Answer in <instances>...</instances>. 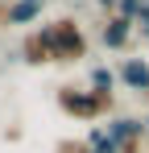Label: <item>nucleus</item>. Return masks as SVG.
I'll return each mask as SVG.
<instances>
[{"label":"nucleus","instance_id":"nucleus-7","mask_svg":"<svg viewBox=\"0 0 149 153\" xmlns=\"http://www.w3.org/2000/svg\"><path fill=\"white\" fill-rule=\"evenodd\" d=\"M87 149H91V153H120V149H116V141H112L108 132H99V128H91V137H87Z\"/></svg>","mask_w":149,"mask_h":153},{"label":"nucleus","instance_id":"nucleus-1","mask_svg":"<svg viewBox=\"0 0 149 153\" xmlns=\"http://www.w3.org/2000/svg\"><path fill=\"white\" fill-rule=\"evenodd\" d=\"M42 42H46L50 62H74V58H83V50H87V42H83V33H79V25H74L71 17L46 25L42 29Z\"/></svg>","mask_w":149,"mask_h":153},{"label":"nucleus","instance_id":"nucleus-3","mask_svg":"<svg viewBox=\"0 0 149 153\" xmlns=\"http://www.w3.org/2000/svg\"><path fill=\"white\" fill-rule=\"evenodd\" d=\"M120 79L128 83V87H137V91H149V66L141 62V58H128L120 66Z\"/></svg>","mask_w":149,"mask_h":153},{"label":"nucleus","instance_id":"nucleus-2","mask_svg":"<svg viewBox=\"0 0 149 153\" xmlns=\"http://www.w3.org/2000/svg\"><path fill=\"white\" fill-rule=\"evenodd\" d=\"M58 108L74 116V120H95L104 116L108 108H112V91L104 95V91H74V87H62L58 91Z\"/></svg>","mask_w":149,"mask_h":153},{"label":"nucleus","instance_id":"nucleus-9","mask_svg":"<svg viewBox=\"0 0 149 153\" xmlns=\"http://www.w3.org/2000/svg\"><path fill=\"white\" fill-rule=\"evenodd\" d=\"M54 153H91V149H87V141H62Z\"/></svg>","mask_w":149,"mask_h":153},{"label":"nucleus","instance_id":"nucleus-11","mask_svg":"<svg viewBox=\"0 0 149 153\" xmlns=\"http://www.w3.org/2000/svg\"><path fill=\"white\" fill-rule=\"evenodd\" d=\"M25 4H42V0H25Z\"/></svg>","mask_w":149,"mask_h":153},{"label":"nucleus","instance_id":"nucleus-12","mask_svg":"<svg viewBox=\"0 0 149 153\" xmlns=\"http://www.w3.org/2000/svg\"><path fill=\"white\" fill-rule=\"evenodd\" d=\"M99 4H112V0H99Z\"/></svg>","mask_w":149,"mask_h":153},{"label":"nucleus","instance_id":"nucleus-8","mask_svg":"<svg viewBox=\"0 0 149 153\" xmlns=\"http://www.w3.org/2000/svg\"><path fill=\"white\" fill-rule=\"evenodd\" d=\"M91 83H95V91H104V95H108V87H112V75H108L104 66H95V71H91Z\"/></svg>","mask_w":149,"mask_h":153},{"label":"nucleus","instance_id":"nucleus-4","mask_svg":"<svg viewBox=\"0 0 149 153\" xmlns=\"http://www.w3.org/2000/svg\"><path fill=\"white\" fill-rule=\"evenodd\" d=\"M128 25H133V21H124V17H112V21H108V29H104V46L120 50L124 42H128Z\"/></svg>","mask_w":149,"mask_h":153},{"label":"nucleus","instance_id":"nucleus-6","mask_svg":"<svg viewBox=\"0 0 149 153\" xmlns=\"http://www.w3.org/2000/svg\"><path fill=\"white\" fill-rule=\"evenodd\" d=\"M21 54H25V62H50V54H46V42H42V33H33V37H25V46H21Z\"/></svg>","mask_w":149,"mask_h":153},{"label":"nucleus","instance_id":"nucleus-10","mask_svg":"<svg viewBox=\"0 0 149 153\" xmlns=\"http://www.w3.org/2000/svg\"><path fill=\"white\" fill-rule=\"evenodd\" d=\"M141 124H145V137H149V120H141Z\"/></svg>","mask_w":149,"mask_h":153},{"label":"nucleus","instance_id":"nucleus-5","mask_svg":"<svg viewBox=\"0 0 149 153\" xmlns=\"http://www.w3.org/2000/svg\"><path fill=\"white\" fill-rule=\"evenodd\" d=\"M37 13H42V4H25V0H17V4L4 13V21H8V25H29Z\"/></svg>","mask_w":149,"mask_h":153}]
</instances>
